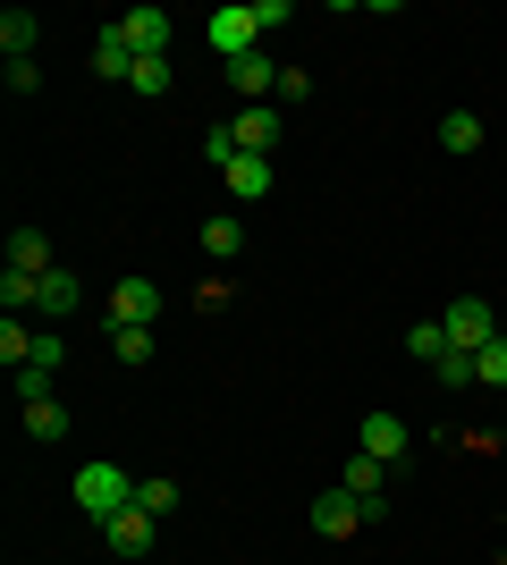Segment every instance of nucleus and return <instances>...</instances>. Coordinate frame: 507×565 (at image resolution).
<instances>
[{
	"label": "nucleus",
	"mask_w": 507,
	"mask_h": 565,
	"mask_svg": "<svg viewBox=\"0 0 507 565\" xmlns=\"http://www.w3.org/2000/svg\"><path fill=\"white\" fill-rule=\"evenodd\" d=\"M76 507H85L94 523H110V515L136 507V481H127L119 465H85V472H76Z\"/></svg>",
	"instance_id": "nucleus-1"
},
{
	"label": "nucleus",
	"mask_w": 507,
	"mask_h": 565,
	"mask_svg": "<svg viewBox=\"0 0 507 565\" xmlns=\"http://www.w3.org/2000/svg\"><path fill=\"white\" fill-rule=\"evenodd\" d=\"M440 330H448V347H457V354H483L490 338H499V321H490L483 296H457V305L440 312Z\"/></svg>",
	"instance_id": "nucleus-2"
},
{
	"label": "nucleus",
	"mask_w": 507,
	"mask_h": 565,
	"mask_svg": "<svg viewBox=\"0 0 507 565\" xmlns=\"http://www.w3.org/2000/svg\"><path fill=\"white\" fill-rule=\"evenodd\" d=\"M212 60L229 68V60H245V51H263V25H254V9H212Z\"/></svg>",
	"instance_id": "nucleus-3"
},
{
	"label": "nucleus",
	"mask_w": 507,
	"mask_h": 565,
	"mask_svg": "<svg viewBox=\"0 0 507 565\" xmlns=\"http://www.w3.org/2000/svg\"><path fill=\"white\" fill-rule=\"evenodd\" d=\"M363 523H372V507H363L356 490H330V498H314V532H321V541H356Z\"/></svg>",
	"instance_id": "nucleus-4"
},
{
	"label": "nucleus",
	"mask_w": 507,
	"mask_h": 565,
	"mask_svg": "<svg viewBox=\"0 0 507 565\" xmlns=\"http://www.w3.org/2000/svg\"><path fill=\"white\" fill-rule=\"evenodd\" d=\"M229 136H237V152H279V102H245L237 118H229Z\"/></svg>",
	"instance_id": "nucleus-5"
},
{
	"label": "nucleus",
	"mask_w": 507,
	"mask_h": 565,
	"mask_svg": "<svg viewBox=\"0 0 507 565\" xmlns=\"http://www.w3.org/2000/svg\"><path fill=\"white\" fill-rule=\"evenodd\" d=\"M152 312H161L152 279H119L110 287V330H152Z\"/></svg>",
	"instance_id": "nucleus-6"
},
{
	"label": "nucleus",
	"mask_w": 507,
	"mask_h": 565,
	"mask_svg": "<svg viewBox=\"0 0 507 565\" xmlns=\"http://www.w3.org/2000/svg\"><path fill=\"white\" fill-rule=\"evenodd\" d=\"M110 34H119V43L136 51V60H152V51H169V9H127V18L110 25Z\"/></svg>",
	"instance_id": "nucleus-7"
},
{
	"label": "nucleus",
	"mask_w": 507,
	"mask_h": 565,
	"mask_svg": "<svg viewBox=\"0 0 507 565\" xmlns=\"http://www.w3.org/2000/svg\"><path fill=\"white\" fill-rule=\"evenodd\" d=\"M152 523H161V515L127 507V515H110V523H102V548H110V557H145V548H152Z\"/></svg>",
	"instance_id": "nucleus-8"
},
{
	"label": "nucleus",
	"mask_w": 507,
	"mask_h": 565,
	"mask_svg": "<svg viewBox=\"0 0 507 565\" xmlns=\"http://www.w3.org/2000/svg\"><path fill=\"white\" fill-rule=\"evenodd\" d=\"M220 178H229V194H237V203H263V194H271V161H263V152H229V161H220Z\"/></svg>",
	"instance_id": "nucleus-9"
},
{
	"label": "nucleus",
	"mask_w": 507,
	"mask_h": 565,
	"mask_svg": "<svg viewBox=\"0 0 507 565\" xmlns=\"http://www.w3.org/2000/svg\"><path fill=\"white\" fill-rule=\"evenodd\" d=\"M338 490H356L363 498V507H372V515H381V490H389V465H381V456H347V472H338Z\"/></svg>",
	"instance_id": "nucleus-10"
},
{
	"label": "nucleus",
	"mask_w": 507,
	"mask_h": 565,
	"mask_svg": "<svg viewBox=\"0 0 507 565\" xmlns=\"http://www.w3.org/2000/svg\"><path fill=\"white\" fill-rule=\"evenodd\" d=\"M356 448H363V456H381V465H398V456H406V423H398V414H363Z\"/></svg>",
	"instance_id": "nucleus-11"
},
{
	"label": "nucleus",
	"mask_w": 507,
	"mask_h": 565,
	"mask_svg": "<svg viewBox=\"0 0 507 565\" xmlns=\"http://www.w3.org/2000/svg\"><path fill=\"white\" fill-rule=\"evenodd\" d=\"M9 270L51 279V270H60V262H51V236H43V228H18V236H9Z\"/></svg>",
	"instance_id": "nucleus-12"
},
{
	"label": "nucleus",
	"mask_w": 507,
	"mask_h": 565,
	"mask_svg": "<svg viewBox=\"0 0 507 565\" xmlns=\"http://www.w3.org/2000/svg\"><path fill=\"white\" fill-rule=\"evenodd\" d=\"M271 85H279V68H271L263 51H245V60H229V94H254V102H271Z\"/></svg>",
	"instance_id": "nucleus-13"
},
{
	"label": "nucleus",
	"mask_w": 507,
	"mask_h": 565,
	"mask_svg": "<svg viewBox=\"0 0 507 565\" xmlns=\"http://www.w3.org/2000/svg\"><path fill=\"white\" fill-rule=\"evenodd\" d=\"M34 312H51V321L85 312V287H76V270H51V279H43V296H34Z\"/></svg>",
	"instance_id": "nucleus-14"
},
{
	"label": "nucleus",
	"mask_w": 507,
	"mask_h": 565,
	"mask_svg": "<svg viewBox=\"0 0 507 565\" xmlns=\"http://www.w3.org/2000/svg\"><path fill=\"white\" fill-rule=\"evenodd\" d=\"M34 43H43V18H34V9H9V18H0V51H9V60H34Z\"/></svg>",
	"instance_id": "nucleus-15"
},
{
	"label": "nucleus",
	"mask_w": 507,
	"mask_h": 565,
	"mask_svg": "<svg viewBox=\"0 0 507 565\" xmlns=\"http://www.w3.org/2000/svg\"><path fill=\"white\" fill-rule=\"evenodd\" d=\"M94 76H110V85H127V76H136V51H127L110 25H102V43H94Z\"/></svg>",
	"instance_id": "nucleus-16"
},
{
	"label": "nucleus",
	"mask_w": 507,
	"mask_h": 565,
	"mask_svg": "<svg viewBox=\"0 0 507 565\" xmlns=\"http://www.w3.org/2000/svg\"><path fill=\"white\" fill-rule=\"evenodd\" d=\"M406 354H414V363H432V372H440V363H448V354H457V347H448V330H440V321H414V330H406Z\"/></svg>",
	"instance_id": "nucleus-17"
},
{
	"label": "nucleus",
	"mask_w": 507,
	"mask_h": 565,
	"mask_svg": "<svg viewBox=\"0 0 507 565\" xmlns=\"http://www.w3.org/2000/svg\"><path fill=\"white\" fill-rule=\"evenodd\" d=\"M194 236H203V254H212V262H229V254L245 245V220H229V212H220V220H203Z\"/></svg>",
	"instance_id": "nucleus-18"
},
{
	"label": "nucleus",
	"mask_w": 507,
	"mask_h": 565,
	"mask_svg": "<svg viewBox=\"0 0 507 565\" xmlns=\"http://www.w3.org/2000/svg\"><path fill=\"white\" fill-rule=\"evenodd\" d=\"M34 338H43V330H25L18 312H9V321H0V363H9V372H18V363H34Z\"/></svg>",
	"instance_id": "nucleus-19"
},
{
	"label": "nucleus",
	"mask_w": 507,
	"mask_h": 565,
	"mask_svg": "<svg viewBox=\"0 0 507 565\" xmlns=\"http://www.w3.org/2000/svg\"><path fill=\"white\" fill-rule=\"evenodd\" d=\"M440 143H448V152H474V143H483V118H474V110H448V118H440Z\"/></svg>",
	"instance_id": "nucleus-20"
},
{
	"label": "nucleus",
	"mask_w": 507,
	"mask_h": 565,
	"mask_svg": "<svg viewBox=\"0 0 507 565\" xmlns=\"http://www.w3.org/2000/svg\"><path fill=\"white\" fill-rule=\"evenodd\" d=\"M474 380H483V388H507V330L490 338L483 354H474Z\"/></svg>",
	"instance_id": "nucleus-21"
},
{
	"label": "nucleus",
	"mask_w": 507,
	"mask_h": 565,
	"mask_svg": "<svg viewBox=\"0 0 507 565\" xmlns=\"http://www.w3.org/2000/svg\"><path fill=\"white\" fill-rule=\"evenodd\" d=\"M127 94H169V51L136 60V76H127Z\"/></svg>",
	"instance_id": "nucleus-22"
},
{
	"label": "nucleus",
	"mask_w": 507,
	"mask_h": 565,
	"mask_svg": "<svg viewBox=\"0 0 507 565\" xmlns=\"http://www.w3.org/2000/svg\"><path fill=\"white\" fill-rule=\"evenodd\" d=\"M136 507H145V515H178V481H161V472L136 481Z\"/></svg>",
	"instance_id": "nucleus-23"
},
{
	"label": "nucleus",
	"mask_w": 507,
	"mask_h": 565,
	"mask_svg": "<svg viewBox=\"0 0 507 565\" xmlns=\"http://www.w3.org/2000/svg\"><path fill=\"white\" fill-rule=\"evenodd\" d=\"M60 430H68V414H60V405H25V439H60Z\"/></svg>",
	"instance_id": "nucleus-24"
},
{
	"label": "nucleus",
	"mask_w": 507,
	"mask_h": 565,
	"mask_svg": "<svg viewBox=\"0 0 507 565\" xmlns=\"http://www.w3.org/2000/svg\"><path fill=\"white\" fill-rule=\"evenodd\" d=\"M110 354L119 363H152V330H110Z\"/></svg>",
	"instance_id": "nucleus-25"
},
{
	"label": "nucleus",
	"mask_w": 507,
	"mask_h": 565,
	"mask_svg": "<svg viewBox=\"0 0 507 565\" xmlns=\"http://www.w3.org/2000/svg\"><path fill=\"white\" fill-rule=\"evenodd\" d=\"M51 397V372L43 363H18V405H43Z\"/></svg>",
	"instance_id": "nucleus-26"
},
{
	"label": "nucleus",
	"mask_w": 507,
	"mask_h": 565,
	"mask_svg": "<svg viewBox=\"0 0 507 565\" xmlns=\"http://www.w3.org/2000/svg\"><path fill=\"white\" fill-rule=\"evenodd\" d=\"M229 305H237V287H229V279H203V287H194V312H229Z\"/></svg>",
	"instance_id": "nucleus-27"
},
{
	"label": "nucleus",
	"mask_w": 507,
	"mask_h": 565,
	"mask_svg": "<svg viewBox=\"0 0 507 565\" xmlns=\"http://www.w3.org/2000/svg\"><path fill=\"white\" fill-rule=\"evenodd\" d=\"M305 94H314V76H305V68H279V85H271V102H305Z\"/></svg>",
	"instance_id": "nucleus-28"
}]
</instances>
